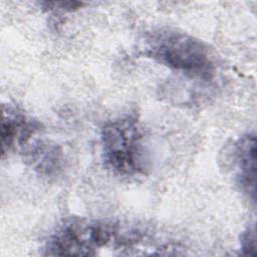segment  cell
I'll return each instance as SVG.
<instances>
[{"label":"cell","instance_id":"obj_2","mask_svg":"<svg viewBox=\"0 0 257 257\" xmlns=\"http://www.w3.org/2000/svg\"><path fill=\"white\" fill-rule=\"evenodd\" d=\"M148 57L191 76L210 78L214 63L206 44L194 36L172 29H160L145 40Z\"/></svg>","mask_w":257,"mask_h":257},{"label":"cell","instance_id":"obj_4","mask_svg":"<svg viewBox=\"0 0 257 257\" xmlns=\"http://www.w3.org/2000/svg\"><path fill=\"white\" fill-rule=\"evenodd\" d=\"M38 125L32 119L17 109L3 105L1 123L2 157L16 147L27 146L31 137L34 136Z\"/></svg>","mask_w":257,"mask_h":257},{"label":"cell","instance_id":"obj_6","mask_svg":"<svg viewBox=\"0 0 257 257\" xmlns=\"http://www.w3.org/2000/svg\"><path fill=\"white\" fill-rule=\"evenodd\" d=\"M27 161L40 174L51 176L61 168V150L55 144L36 141L27 145Z\"/></svg>","mask_w":257,"mask_h":257},{"label":"cell","instance_id":"obj_7","mask_svg":"<svg viewBox=\"0 0 257 257\" xmlns=\"http://www.w3.org/2000/svg\"><path fill=\"white\" fill-rule=\"evenodd\" d=\"M240 244L243 254L250 256L256 255V229L254 224L248 226L242 233Z\"/></svg>","mask_w":257,"mask_h":257},{"label":"cell","instance_id":"obj_1","mask_svg":"<svg viewBox=\"0 0 257 257\" xmlns=\"http://www.w3.org/2000/svg\"><path fill=\"white\" fill-rule=\"evenodd\" d=\"M100 146L104 166L113 175L132 178L147 172L149 156L145 135L135 116L106 121L100 130Z\"/></svg>","mask_w":257,"mask_h":257},{"label":"cell","instance_id":"obj_5","mask_svg":"<svg viewBox=\"0 0 257 257\" xmlns=\"http://www.w3.org/2000/svg\"><path fill=\"white\" fill-rule=\"evenodd\" d=\"M233 158L238 183L254 201L256 187V138L254 135H245L235 143Z\"/></svg>","mask_w":257,"mask_h":257},{"label":"cell","instance_id":"obj_3","mask_svg":"<svg viewBox=\"0 0 257 257\" xmlns=\"http://www.w3.org/2000/svg\"><path fill=\"white\" fill-rule=\"evenodd\" d=\"M133 232H121L116 225L106 222L74 219L60 225L51 234L45 245L48 255H94L114 242L130 245L135 242Z\"/></svg>","mask_w":257,"mask_h":257}]
</instances>
